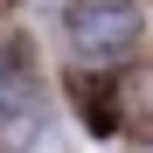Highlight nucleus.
I'll return each mask as SVG.
<instances>
[{
    "label": "nucleus",
    "mask_w": 153,
    "mask_h": 153,
    "mask_svg": "<svg viewBox=\"0 0 153 153\" xmlns=\"http://www.w3.org/2000/svg\"><path fill=\"white\" fill-rule=\"evenodd\" d=\"M139 42V7L125 0H76L70 7V49L76 56H118Z\"/></svg>",
    "instance_id": "1"
}]
</instances>
